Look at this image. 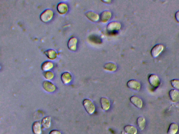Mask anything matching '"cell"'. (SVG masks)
<instances>
[{
    "label": "cell",
    "mask_w": 179,
    "mask_h": 134,
    "mask_svg": "<svg viewBox=\"0 0 179 134\" xmlns=\"http://www.w3.org/2000/svg\"><path fill=\"white\" fill-rule=\"evenodd\" d=\"M53 16V11L51 9H47L41 13L40 16V19L42 22L46 23L51 21Z\"/></svg>",
    "instance_id": "obj_1"
},
{
    "label": "cell",
    "mask_w": 179,
    "mask_h": 134,
    "mask_svg": "<svg viewBox=\"0 0 179 134\" xmlns=\"http://www.w3.org/2000/svg\"><path fill=\"white\" fill-rule=\"evenodd\" d=\"M85 109L89 114H93L95 110V106L94 103L90 99H84L83 102Z\"/></svg>",
    "instance_id": "obj_2"
},
{
    "label": "cell",
    "mask_w": 179,
    "mask_h": 134,
    "mask_svg": "<svg viewBox=\"0 0 179 134\" xmlns=\"http://www.w3.org/2000/svg\"><path fill=\"white\" fill-rule=\"evenodd\" d=\"M122 25L120 22L114 21L108 24L107 29L108 31L111 32L118 31L120 29Z\"/></svg>",
    "instance_id": "obj_3"
},
{
    "label": "cell",
    "mask_w": 179,
    "mask_h": 134,
    "mask_svg": "<svg viewBox=\"0 0 179 134\" xmlns=\"http://www.w3.org/2000/svg\"><path fill=\"white\" fill-rule=\"evenodd\" d=\"M127 86L130 89L138 91H140L141 89V84L137 80L132 79L128 81Z\"/></svg>",
    "instance_id": "obj_4"
},
{
    "label": "cell",
    "mask_w": 179,
    "mask_h": 134,
    "mask_svg": "<svg viewBox=\"0 0 179 134\" xmlns=\"http://www.w3.org/2000/svg\"><path fill=\"white\" fill-rule=\"evenodd\" d=\"M149 80L150 84L154 87L157 88L160 85V80L158 76L155 74H152L150 75Z\"/></svg>",
    "instance_id": "obj_5"
},
{
    "label": "cell",
    "mask_w": 179,
    "mask_h": 134,
    "mask_svg": "<svg viewBox=\"0 0 179 134\" xmlns=\"http://www.w3.org/2000/svg\"><path fill=\"white\" fill-rule=\"evenodd\" d=\"M42 86L46 91L49 93H52L56 89L54 84L49 81H45L43 82Z\"/></svg>",
    "instance_id": "obj_6"
},
{
    "label": "cell",
    "mask_w": 179,
    "mask_h": 134,
    "mask_svg": "<svg viewBox=\"0 0 179 134\" xmlns=\"http://www.w3.org/2000/svg\"><path fill=\"white\" fill-rule=\"evenodd\" d=\"M164 47L162 45L159 44L155 45L152 49L151 51V53L154 58H156L160 54V53L162 51Z\"/></svg>",
    "instance_id": "obj_7"
},
{
    "label": "cell",
    "mask_w": 179,
    "mask_h": 134,
    "mask_svg": "<svg viewBox=\"0 0 179 134\" xmlns=\"http://www.w3.org/2000/svg\"><path fill=\"white\" fill-rule=\"evenodd\" d=\"M130 101L138 109H141L143 106V102L141 98L136 96H133L130 98Z\"/></svg>",
    "instance_id": "obj_8"
},
{
    "label": "cell",
    "mask_w": 179,
    "mask_h": 134,
    "mask_svg": "<svg viewBox=\"0 0 179 134\" xmlns=\"http://www.w3.org/2000/svg\"><path fill=\"white\" fill-rule=\"evenodd\" d=\"M112 16V13L109 11H103L100 15V19L102 22L107 23L110 19Z\"/></svg>",
    "instance_id": "obj_9"
},
{
    "label": "cell",
    "mask_w": 179,
    "mask_h": 134,
    "mask_svg": "<svg viewBox=\"0 0 179 134\" xmlns=\"http://www.w3.org/2000/svg\"><path fill=\"white\" fill-rule=\"evenodd\" d=\"M57 9L58 12L62 14H66L69 10V6L66 3L61 2L57 5Z\"/></svg>",
    "instance_id": "obj_10"
},
{
    "label": "cell",
    "mask_w": 179,
    "mask_h": 134,
    "mask_svg": "<svg viewBox=\"0 0 179 134\" xmlns=\"http://www.w3.org/2000/svg\"><path fill=\"white\" fill-rule=\"evenodd\" d=\"M78 40L75 37H71L68 43V47L70 50L72 51H76L77 49V44Z\"/></svg>",
    "instance_id": "obj_11"
},
{
    "label": "cell",
    "mask_w": 179,
    "mask_h": 134,
    "mask_svg": "<svg viewBox=\"0 0 179 134\" xmlns=\"http://www.w3.org/2000/svg\"><path fill=\"white\" fill-rule=\"evenodd\" d=\"M86 15L89 20L93 22H97L100 19L99 15L93 11H88L86 13Z\"/></svg>",
    "instance_id": "obj_12"
},
{
    "label": "cell",
    "mask_w": 179,
    "mask_h": 134,
    "mask_svg": "<svg viewBox=\"0 0 179 134\" xmlns=\"http://www.w3.org/2000/svg\"><path fill=\"white\" fill-rule=\"evenodd\" d=\"M62 81L64 84H68L72 81V74L68 72L64 73L62 74L61 76Z\"/></svg>",
    "instance_id": "obj_13"
},
{
    "label": "cell",
    "mask_w": 179,
    "mask_h": 134,
    "mask_svg": "<svg viewBox=\"0 0 179 134\" xmlns=\"http://www.w3.org/2000/svg\"><path fill=\"white\" fill-rule=\"evenodd\" d=\"M101 103L102 109L105 111L109 110L111 106V102L107 97H103L101 99Z\"/></svg>",
    "instance_id": "obj_14"
},
{
    "label": "cell",
    "mask_w": 179,
    "mask_h": 134,
    "mask_svg": "<svg viewBox=\"0 0 179 134\" xmlns=\"http://www.w3.org/2000/svg\"><path fill=\"white\" fill-rule=\"evenodd\" d=\"M169 96L173 102L176 103L179 101V91L176 89H172L169 92Z\"/></svg>",
    "instance_id": "obj_15"
},
{
    "label": "cell",
    "mask_w": 179,
    "mask_h": 134,
    "mask_svg": "<svg viewBox=\"0 0 179 134\" xmlns=\"http://www.w3.org/2000/svg\"><path fill=\"white\" fill-rule=\"evenodd\" d=\"M42 124L38 121L34 122L32 125V130L35 134H41Z\"/></svg>",
    "instance_id": "obj_16"
},
{
    "label": "cell",
    "mask_w": 179,
    "mask_h": 134,
    "mask_svg": "<svg viewBox=\"0 0 179 134\" xmlns=\"http://www.w3.org/2000/svg\"><path fill=\"white\" fill-rule=\"evenodd\" d=\"M45 54L48 58L51 60H54L57 58V53L54 50L50 49L45 52Z\"/></svg>",
    "instance_id": "obj_17"
},
{
    "label": "cell",
    "mask_w": 179,
    "mask_h": 134,
    "mask_svg": "<svg viewBox=\"0 0 179 134\" xmlns=\"http://www.w3.org/2000/svg\"><path fill=\"white\" fill-rule=\"evenodd\" d=\"M104 70L109 72H115L117 69L116 64L112 62H109L106 63L104 66Z\"/></svg>",
    "instance_id": "obj_18"
},
{
    "label": "cell",
    "mask_w": 179,
    "mask_h": 134,
    "mask_svg": "<svg viewBox=\"0 0 179 134\" xmlns=\"http://www.w3.org/2000/svg\"><path fill=\"white\" fill-rule=\"evenodd\" d=\"M42 125L44 128L49 129L51 126V117L50 116H46L42 120Z\"/></svg>",
    "instance_id": "obj_19"
},
{
    "label": "cell",
    "mask_w": 179,
    "mask_h": 134,
    "mask_svg": "<svg viewBox=\"0 0 179 134\" xmlns=\"http://www.w3.org/2000/svg\"><path fill=\"white\" fill-rule=\"evenodd\" d=\"M54 67L53 63L51 61H46L42 64V70L45 72L50 71Z\"/></svg>",
    "instance_id": "obj_20"
},
{
    "label": "cell",
    "mask_w": 179,
    "mask_h": 134,
    "mask_svg": "<svg viewBox=\"0 0 179 134\" xmlns=\"http://www.w3.org/2000/svg\"><path fill=\"white\" fill-rule=\"evenodd\" d=\"M178 126L177 124L173 122L169 126L167 134H176L178 131Z\"/></svg>",
    "instance_id": "obj_21"
},
{
    "label": "cell",
    "mask_w": 179,
    "mask_h": 134,
    "mask_svg": "<svg viewBox=\"0 0 179 134\" xmlns=\"http://www.w3.org/2000/svg\"><path fill=\"white\" fill-rule=\"evenodd\" d=\"M125 132L128 134H136L137 129L136 127L132 125H127L124 128Z\"/></svg>",
    "instance_id": "obj_22"
},
{
    "label": "cell",
    "mask_w": 179,
    "mask_h": 134,
    "mask_svg": "<svg viewBox=\"0 0 179 134\" xmlns=\"http://www.w3.org/2000/svg\"><path fill=\"white\" fill-rule=\"evenodd\" d=\"M137 124L138 128L141 130L145 129L146 126V120L143 117L140 116L137 119Z\"/></svg>",
    "instance_id": "obj_23"
},
{
    "label": "cell",
    "mask_w": 179,
    "mask_h": 134,
    "mask_svg": "<svg viewBox=\"0 0 179 134\" xmlns=\"http://www.w3.org/2000/svg\"><path fill=\"white\" fill-rule=\"evenodd\" d=\"M44 77L46 79L50 80L53 79L54 77V74L52 72L50 71L45 72L43 73Z\"/></svg>",
    "instance_id": "obj_24"
},
{
    "label": "cell",
    "mask_w": 179,
    "mask_h": 134,
    "mask_svg": "<svg viewBox=\"0 0 179 134\" xmlns=\"http://www.w3.org/2000/svg\"><path fill=\"white\" fill-rule=\"evenodd\" d=\"M171 85L173 87L176 89L179 90V80L173 79L171 81Z\"/></svg>",
    "instance_id": "obj_25"
},
{
    "label": "cell",
    "mask_w": 179,
    "mask_h": 134,
    "mask_svg": "<svg viewBox=\"0 0 179 134\" xmlns=\"http://www.w3.org/2000/svg\"><path fill=\"white\" fill-rule=\"evenodd\" d=\"M90 40H91V41L92 42H93V43H101V39H100L99 38L95 36H91Z\"/></svg>",
    "instance_id": "obj_26"
},
{
    "label": "cell",
    "mask_w": 179,
    "mask_h": 134,
    "mask_svg": "<svg viewBox=\"0 0 179 134\" xmlns=\"http://www.w3.org/2000/svg\"><path fill=\"white\" fill-rule=\"evenodd\" d=\"M49 134H61V133L59 130H54L50 132Z\"/></svg>",
    "instance_id": "obj_27"
},
{
    "label": "cell",
    "mask_w": 179,
    "mask_h": 134,
    "mask_svg": "<svg viewBox=\"0 0 179 134\" xmlns=\"http://www.w3.org/2000/svg\"><path fill=\"white\" fill-rule=\"evenodd\" d=\"M175 17L177 21L179 22V11L176 13Z\"/></svg>",
    "instance_id": "obj_28"
}]
</instances>
